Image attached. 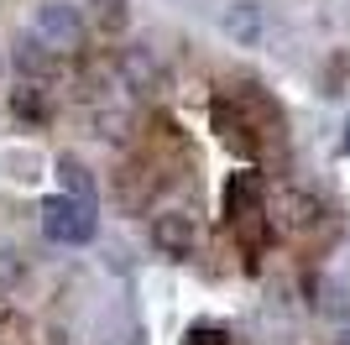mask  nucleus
Masks as SVG:
<instances>
[{
  "label": "nucleus",
  "instance_id": "nucleus-1",
  "mask_svg": "<svg viewBox=\"0 0 350 345\" xmlns=\"http://www.w3.org/2000/svg\"><path fill=\"white\" fill-rule=\"evenodd\" d=\"M42 235L53 246H89L100 235V209H94V199H79V194H53V199H42Z\"/></svg>",
  "mask_w": 350,
  "mask_h": 345
},
{
  "label": "nucleus",
  "instance_id": "nucleus-2",
  "mask_svg": "<svg viewBox=\"0 0 350 345\" xmlns=\"http://www.w3.org/2000/svg\"><path fill=\"white\" fill-rule=\"evenodd\" d=\"M37 37H42L53 53H73V47L84 42V16H79V5H68V0L37 5Z\"/></svg>",
  "mask_w": 350,
  "mask_h": 345
},
{
  "label": "nucleus",
  "instance_id": "nucleus-3",
  "mask_svg": "<svg viewBox=\"0 0 350 345\" xmlns=\"http://www.w3.org/2000/svg\"><path fill=\"white\" fill-rule=\"evenodd\" d=\"M152 246H157L162 257H189L193 246H199V225H193V215H183V209H162V215H152Z\"/></svg>",
  "mask_w": 350,
  "mask_h": 345
},
{
  "label": "nucleus",
  "instance_id": "nucleus-4",
  "mask_svg": "<svg viewBox=\"0 0 350 345\" xmlns=\"http://www.w3.org/2000/svg\"><path fill=\"white\" fill-rule=\"evenodd\" d=\"M116 68H120V79H126V89H136V94H146V89L162 79V63H157V53H152V42H126L120 58H116Z\"/></svg>",
  "mask_w": 350,
  "mask_h": 345
},
{
  "label": "nucleus",
  "instance_id": "nucleus-5",
  "mask_svg": "<svg viewBox=\"0 0 350 345\" xmlns=\"http://www.w3.org/2000/svg\"><path fill=\"white\" fill-rule=\"evenodd\" d=\"M209 120H215V131H219V142H225V146H235L241 157H256V126H251L246 110H230V100H215Z\"/></svg>",
  "mask_w": 350,
  "mask_h": 345
},
{
  "label": "nucleus",
  "instance_id": "nucleus-6",
  "mask_svg": "<svg viewBox=\"0 0 350 345\" xmlns=\"http://www.w3.org/2000/svg\"><path fill=\"white\" fill-rule=\"evenodd\" d=\"M251 209H267V183L262 172L246 168V172H230V183H225V220H241Z\"/></svg>",
  "mask_w": 350,
  "mask_h": 345
},
{
  "label": "nucleus",
  "instance_id": "nucleus-7",
  "mask_svg": "<svg viewBox=\"0 0 350 345\" xmlns=\"http://www.w3.org/2000/svg\"><path fill=\"white\" fill-rule=\"evenodd\" d=\"M267 215H272V225H282V230H308V225H319L324 209H319V199L288 188V194H278V204H267Z\"/></svg>",
  "mask_w": 350,
  "mask_h": 345
},
{
  "label": "nucleus",
  "instance_id": "nucleus-8",
  "mask_svg": "<svg viewBox=\"0 0 350 345\" xmlns=\"http://www.w3.org/2000/svg\"><path fill=\"white\" fill-rule=\"evenodd\" d=\"M11 68L21 79H47V73L58 68V53L42 37H21V42H11Z\"/></svg>",
  "mask_w": 350,
  "mask_h": 345
},
{
  "label": "nucleus",
  "instance_id": "nucleus-9",
  "mask_svg": "<svg viewBox=\"0 0 350 345\" xmlns=\"http://www.w3.org/2000/svg\"><path fill=\"white\" fill-rule=\"evenodd\" d=\"M219 27L230 31L235 42H256V37H262V5L241 0V5H230V11L219 16Z\"/></svg>",
  "mask_w": 350,
  "mask_h": 345
},
{
  "label": "nucleus",
  "instance_id": "nucleus-10",
  "mask_svg": "<svg viewBox=\"0 0 350 345\" xmlns=\"http://www.w3.org/2000/svg\"><path fill=\"white\" fill-rule=\"evenodd\" d=\"M89 16H94V27H100V31L120 37L126 21H131V0H89Z\"/></svg>",
  "mask_w": 350,
  "mask_h": 345
},
{
  "label": "nucleus",
  "instance_id": "nucleus-11",
  "mask_svg": "<svg viewBox=\"0 0 350 345\" xmlns=\"http://www.w3.org/2000/svg\"><path fill=\"white\" fill-rule=\"evenodd\" d=\"M58 183H63V194L94 199V178H89V168H84L79 157H58Z\"/></svg>",
  "mask_w": 350,
  "mask_h": 345
},
{
  "label": "nucleus",
  "instance_id": "nucleus-12",
  "mask_svg": "<svg viewBox=\"0 0 350 345\" xmlns=\"http://www.w3.org/2000/svg\"><path fill=\"white\" fill-rule=\"evenodd\" d=\"M11 110L21 120H47V100H42V89H37V79H21V89L11 94Z\"/></svg>",
  "mask_w": 350,
  "mask_h": 345
},
{
  "label": "nucleus",
  "instance_id": "nucleus-13",
  "mask_svg": "<svg viewBox=\"0 0 350 345\" xmlns=\"http://www.w3.org/2000/svg\"><path fill=\"white\" fill-rule=\"evenodd\" d=\"M21 277H27V257H21V251H11V246H0V293L21 288Z\"/></svg>",
  "mask_w": 350,
  "mask_h": 345
},
{
  "label": "nucleus",
  "instance_id": "nucleus-14",
  "mask_svg": "<svg viewBox=\"0 0 350 345\" xmlns=\"http://www.w3.org/2000/svg\"><path fill=\"white\" fill-rule=\"evenodd\" d=\"M189 345H230V335L219 330V324H193V330H189Z\"/></svg>",
  "mask_w": 350,
  "mask_h": 345
},
{
  "label": "nucleus",
  "instance_id": "nucleus-15",
  "mask_svg": "<svg viewBox=\"0 0 350 345\" xmlns=\"http://www.w3.org/2000/svg\"><path fill=\"white\" fill-rule=\"evenodd\" d=\"M345 131H350V126H345ZM345 152H350V136H345Z\"/></svg>",
  "mask_w": 350,
  "mask_h": 345
},
{
  "label": "nucleus",
  "instance_id": "nucleus-16",
  "mask_svg": "<svg viewBox=\"0 0 350 345\" xmlns=\"http://www.w3.org/2000/svg\"><path fill=\"white\" fill-rule=\"evenodd\" d=\"M340 345H350V335H345V340H340Z\"/></svg>",
  "mask_w": 350,
  "mask_h": 345
},
{
  "label": "nucleus",
  "instance_id": "nucleus-17",
  "mask_svg": "<svg viewBox=\"0 0 350 345\" xmlns=\"http://www.w3.org/2000/svg\"><path fill=\"white\" fill-rule=\"evenodd\" d=\"M0 68H5V63H0Z\"/></svg>",
  "mask_w": 350,
  "mask_h": 345
}]
</instances>
